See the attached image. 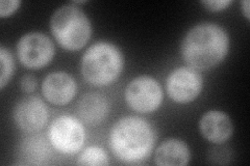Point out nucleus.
I'll use <instances>...</instances> for the list:
<instances>
[{
  "mask_svg": "<svg viewBox=\"0 0 250 166\" xmlns=\"http://www.w3.org/2000/svg\"><path fill=\"white\" fill-rule=\"evenodd\" d=\"M21 1L19 0H2L0 2V16L2 18L11 16L19 9Z\"/></svg>",
  "mask_w": 250,
  "mask_h": 166,
  "instance_id": "f3484780",
  "label": "nucleus"
},
{
  "mask_svg": "<svg viewBox=\"0 0 250 166\" xmlns=\"http://www.w3.org/2000/svg\"><path fill=\"white\" fill-rule=\"evenodd\" d=\"M77 84L74 78L66 72H53L47 76L42 84L46 100L54 105H66L75 97Z\"/></svg>",
  "mask_w": 250,
  "mask_h": 166,
  "instance_id": "9d476101",
  "label": "nucleus"
},
{
  "mask_svg": "<svg viewBox=\"0 0 250 166\" xmlns=\"http://www.w3.org/2000/svg\"><path fill=\"white\" fill-rule=\"evenodd\" d=\"M202 136L214 144H223L233 133V124L229 116L218 110H210L202 115L199 122Z\"/></svg>",
  "mask_w": 250,
  "mask_h": 166,
  "instance_id": "9b49d317",
  "label": "nucleus"
},
{
  "mask_svg": "<svg viewBox=\"0 0 250 166\" xmlns=\"http://www.w3.org/2000/svg\"><path fill=\"white\" fill-rule=\"evenodd\" d=\"M249 7H250V2L248 1V0H246V1L242 2V9H243L245 17H246V19H247L248 21H249Z\"/></svg>",
  "mask_w": 250,
  "mask_h": 166,
  "instance_id": "aec40b11",
  "label": "nucleus"
},
{
  "mask_svg": "<svg viewBox=\"0 0 250 166\" xmlns=\"http://www.w3.org/2000/svg\"><path fill=\"white\" fill-rule=\"evenodd\" d=\"M229 48L228 33L214 23H201L188 31L181 45L182 57L194 70H208L225 58Z\"/></svg>",
  "mask_w": 250,
  "mask_h": 166,
  "instance_id": "f257e3e1",
  "label": "nucleus"
},
{
  "mask_svg": "<svg viewBox=\"0 0 250 166\" xmlns=\"http://www.w3.org/2000/svg\"><path fill=\"white\" fill-rule=\"evenodd\" d=\"M125 99L135 111L150 113L161 106L163 92L155 79L149 76H140L127 85L125 90Z\"/></svg>",
  "mask_w": 250,
  "mask_h": 166,
  "instance_id": "423d86ee",
  "label": "nucleus"
},
{
  "mask_svg": "<svg viewBox=\"0 0 250 166\" xmlns=\"http://www.w3.org/2000/svg\"><path fill=\"white\" fill-rule=\"evenodd\" d=\"M21 154L26 164H42L49 155V148L43 138L34 136L28 137L22 142Z\"/></svg>",
  "mask_w": 250,
  "mask_h": 166,
  "instance_id": "4468645a",
  "label": "nucleus"
},
{
  "mask_svg": "<svg viewBox=\"0 0 250 166\" xmlns=\"http://www.w3.org/2000/svg\"><path fill=\"white\" fill-rule=\"evenodd\" d=\"M201 3L205 5L208 11L220 12L228 9V6L231 4V1L230 0H206Z\"/></svg>",
  "mask_w": 250,
  "mask_h": 166,
  "instance_id": "a211bd4d",
  "label": "nucleus"
},
{
  "mask_svg": "<svg viewBox=\"0 0 250 166\" xmlns=\"http://www.w3.org/2000/svg\"><path fill=\"white\" fill-rule=\"evenodd\" d=\"M50 27L57 42L69 51L82 49L89 42L92 34L87 15L73 4L59 7L52 15Z\"/></svg>",
  "mask_w": 250,
  "mask_h": 166,
  "instance_id": "20e7f679",
  "label": "nucleus"
},
{
  "mask_svg": "<svg viewBox=\"0 0 250 166\" xmlns=\"http://www.w3.org/2000/svg\"><path fill=\"white\" fill-rule=\"evenodd\" d=\"M0 62H1V76H0V88L3 90L5 85L10 82L14 74V58L12 53L5 47H0Z\"/></svg>",
  "mask_w": 250,
  "mask_h": 166,
  "instance_id": "dca6fc26",
  "label": "nucleus"
},
{
  "mask_svg": "<svg viewBox=\"0 0 250 166\" xmlns=\"http://www.w3.org/2000/svg\"><path fill=\"white\" fill-rule=\"evenodd\" d=\"M109 163L108 156L104 148L93 146L89 147L78 157V165H92V166H104Z\"/></svg>",
  "mask_w": 250,
  "mask_h": 166,
  "instance_id": "2eb2a0df",
  "label": "nucleus"
},
{
  "mask_svg": "<svg viewBox=\"0 0 250 166\" xmlns=\"http://www.w3.org/2000/svg\"><path fill=\"white\" fill-rule=\"evenodd\" d=\"M166 89L176 103L186 104L196 99L202 90V77L192 68H177L170 73Z\"/></svg>",
  "mask_w": 250,
  "mask_h": 166,
  "instance_id": "6e6552de",
  "label": "nucleus"
},
{
  "mask_svg": "<svg viewBox=\"0 0 250 166\" xmlns=\"http://www.w3.org/2000/svg\"><path fill=\"white\" fill-rule=\"evenodd\" d=\"M14 120L18 127L26 132H37L48 122V108L38 97H27L20 100L14 108Z\"/></svg>",
  "mask_w": 250,
  "mask_h": 166,
  "instance_id": "1a4fd4ad",
  "label": "nucleus"
},
{
  "mask_svg": "<svg viewBox=\"0 0 250 166\" xmlns=\"http://www.w3.org/2000/svg\"><path fill=\"white\" fill-rule=\"evenodd\" d=\"M109 141L114 155L119 160L135 163L151 153L155 134L152 126L143 118L127 116L114 125Z\"/></svg>",
  "mask_w": 250,
  "mask_h": 166,
  "instance_id": "f03ea898",
  "label": "nucleus"
},
{
  "mask_svg": "<svg viewBox=\"0 0 250 166\" xmlns=\"http://www.w3.org/2000/svg\"><path fill=\"white\" fill-rule=\"evenodd\" d=\"M108 99L103 93L88 92L83 94L77 103V114L81 120L89 126H97L103 123L109 113Z\"/></svg>",
  "mask_w": 250,
  "mask_h": 166,
  "instance_id": "f8f14e48",
  "label": "nucleus"
},
{
  "mask_svg": "<svg viewBox=\"0 0 250 166\" xmlns=\"http://www.w3.org/2000/svg\"><path fill=\"white\" fill-rule=\"evenodd\" d=\"M21 90L24 92H33L37 88V79L33 75H25L21 79Z\"/></svg>",
  "mask_w": 250,
  "mask_h": 166,
  "instance_id": "6ab92c4d",
  "label": "nucleus"
},
{
  "mask_svg": "<svg viewBox=\"0 0 250 166\" xmlns=\"http://www.w3.org/2000/svg\"><path fill=\"white\" fill-rule=\"evenodd\" d=\"M123 69V56L117 46L99 42L85 51L81 60V72L90 84L106 86L118 78Z\"/></svg>",
  "mask_w": 250,
  "mask_h": 166,
  "instance_id": "7ed1b4c3",
  "label": "nucleus"
},
{
  "mask_svg": "<svg viewBox=\"0 0 250 166\" xmlns=\"http://www.w3.org/2000/svg\"><path fill=\"white\" fill-rule=\"evenodd\" d=\"M17 55L25 68L39 70L52 60L54 45L50 37L42 33H29L19 39Z\"/></svg>",
  "mask_w": 250,
  "mask_h": 166,
  "instance_id": "0eeeda50",
  "label": "nucleus"
},
{
  "mask_svg": "<svg viewBox=\"0 0 250 166\" xmlns=\"http://www.w3.org/2000/svg\"><path fill=\"white\" fill-rule=\"evenodd\" d=\"M154 159L161 166H182L189 164L191 152L185 141L171 138L162 142L156 148Z\"/></svg>",
  "mask_w": 250,
  "mask_h": 166,
  "instance_id": "ddd939ff",
  "label": "nucleus"
},
{
  "mask_svg": "<svg viewBox=\"0 0 250 166\" xmlns=\"http://www.w3.org/2000/svg\"><path fill=\"white\" fill-rule=\"evenodd\" d=\"M51 146L58 152L73 155L82 149L85 141L83 125L75 117L61 115L54 120L48 130Z\"/></svg>",
  "mask_w": 250,
  "mask_h": 166,
  "instance_id": "39448f33",
  "label": "nucleus"
}]
</instances>
